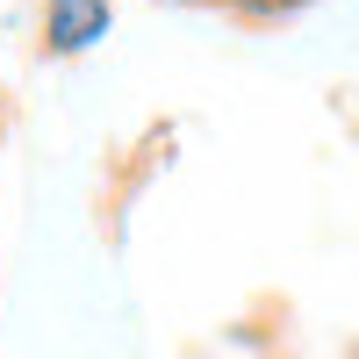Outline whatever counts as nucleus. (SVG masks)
<instances>
[{"label": "nucleus", "mask_w": 359, "mask_h": 359, "mask_svg": "<svg viewBox=\"0 0 359 359\" xmlns=\"http://www.w3.org/2000/svg\"><path fill=\"white\" fill-rule=\"evenodd\" d=\"M115 29V0H36V50L43 57H86Z\"/></svg>", "instance_id": "obj_1"}, {"label": "nucleus", "mask_w": 359, "mask_h": 359, "mask_svg": "<svg viewBox=\"0 0 359 359\" xmlns=\"http://www.w3.org/2000/svg\"><path fill=\"white\" fill-rule=\"evenodd\" d=\"M172 8H230V0H172Z\"/></svg>", "instance_id": "obj_2"}, {"label": "nucleus", "mask_w": 359, "mask_h": 359, "mask_svg": "<svg viewBox=\"0 0 359 359\" xmlns=\"http://www.w3.org/2000/svg\"><path fill=\"white\" fill-rule=\"evenodd\" d=\"M338 359H359V338H352V345H345V352H338Z\"/></svg>", "instance_id": "obj_3"}, {"label": "nucleus", "mask_w": 359, "mask_h": 359, "mask_svg": "<svg viewBox=\"0 0 359 359\" xmlns=\"http://www.w3.org/2000/svg\"><path fill=\"white\" fill-rule=\"evenodd\" d=\"M0 130H8V94H0Z\"/></svg>", "instance_id": "obj_4"}, {"label": "nucleus", "mask_w": 359, "mask_h": 359, "mask_svg": "<svg viewBox=\"0 0 359 359\" xmlns=\"http://www.w3.org/2000/svg\"><path fill=\"white\" fill-rule=\"evenodd\" d=\"M294 8H309V0H294Z\"/></svg>", "instance_id": "obj_5"}]
</instances>
